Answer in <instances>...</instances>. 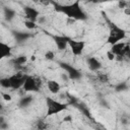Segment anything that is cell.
Listing matches in <instances>:
<instances>
[{
    "mask_svg": "<svg viewBox=\"0 0 130 130\" xmlns=\"http://www.w3.org/2000/svg\"><path fill=\"white\" fill-rule=\"evenodd\" d=\"M11 56V48L4 43H0V58H6Z\"/></svg>",
    "mask_w": 130,
    "mask_h": 130,
    "instance_id": "4fadbf2b",
    "label": "cell"
},
{
    "mask_svg": "<svg viewBox=\"0 0 130 130\" xmlns=\"http://www.w3.org/2000/svg\"><path fill=\"white\" fill-rule=\"evenodd\" d=\"M125 57H127L128 59H130V47H129L128 50L126 51V53H125Z\"/></svg>",
    "mask_w": 130,
    "mask_h": 130,
    "instance_id": "4316f807",
    "label": "cell"
},
{
    "mask_svg": "<svg viewBox=\"0 0 130 130\" xmlns=\"http://www.w3.org/2000/svg\"><path fill=\"white\" fill-rule=\"evenodd\" d=\"M46 106H47V116H52V115L61 113L67 109L66 104L56 101L49 96L46 99Z\"/></svg>",
    "mask_w": 130,
    "mask_h": 130,
    "instance_id": "3957f363",
    "label": "cell"
},
{
    "mask_svg": "<svg viewBox=\"0 0 130 130\" xmlns=\"http://www.w3.org/2000/svg\"><path fill=\"white\" fill-rule=\"evenodd\" d=\"M2 98H3V100L6 101V102H10V101L12 100V98H11V95H10L9 93H2Z\"/></svg>",
    "mask_w": 130,
    "mask_h": 130,
    "instance_id": "d4e9b609",
    "label": "cell"
},
{
    "mask_svg": "<svg viewBox=\"0 0 130 130\" xmlns=\"http://www.w3.org/2000/svg\"><path fill=\"white\" fill-rule=\"evenodd\" d=\"M127 84H126V82H120L119 84H117L116 86H115V90L116 91H124V90H126L127 89Z\"/></svg>",
    "mask_w": 130,
    "mask_h": 130,
    "instance_id": "7402d4cb",
    "label": "cell"
},
{
    "mask_svg": "<svg viewBox=\"0 0 130 130\" xmlns=\"http://www.w3.org/2000/svg\"><path fill=\"white\" fill-rule=\"evenodd\" d=\"M124 13H125L126 15H130V8H129V7H126V8L124 9Z\"/></svg>",
    "mask_w": 130,
    "mask_h": 130,
    "instance_id": "484cf974",
    "label": "cell"
},
{
    "mask_svg": "<svg viewBox=\"0 0 130 130\" xmlns=\"http://www.w3.org/2000/svg\"><path fill=\"white\" fill-rule=\"evenodd\" d=\"M42 86V80L36 76H27L23 86H22V89L24 91H39L40 90V87Z\"/></svg>",
    "mask_w": 130,
    "mask_h": 130,
    "instance_id": "5b68a950",
    "label": "cell"
},
{
    "mask_svg": "<svg viewBox=\"0 0 130 130\" xmlns=\"http://www.w3.org/2000/svg\"><path fill=\"white\" fill-rule=\"evenodd\" d=\"M23 24H24V26L27 28V29H35L38 25H37V23H36V21H31V20H25L24 22H23Z\"/></svg>",
    "mask_w": 130,
    "mask_h": 130,
    "instance_id": "ffe728a7",
    "label": "cell"
},
{
    "mask_svg": "<svg viewBox=\"0 0 130 130\" xmlns=\"http://www.w3.org/2000/svg\"><path fill=\"white\" fill-rule=\"evenodd\" d=\"M31 102H32V96L31 95H23V96H21L18 105L21 108H25V107H28Z\"/></svg>",
    "mask_w": 130,
    "mask_h": 130,
    "instance_id": "9a60e30c",
    "label": "cell"
},
{
    "mask_svg": "<svg viewBox=\"0 0 130 130\" xmlns=\"http://www.w3.org/2000/svg\"><path fill=\"white\" fill-rule=\"evenodd\" d=\"M129 47L130 46L127 43L120 42V43H117V44L111 46L110 51H112L116 55V57H123V56H125V53H126V51L128 50Z\"/></svg>",
    "mask_w": 130,
    "mask_h": 130,
    "instance_id": "52a82bcc",
    "label": "cell"
},
{
    "mask_svg": "<svg viewBox=\"0 0 130 130\" xmlns=\"http://www.w3.org/2000/svg\"><path fill=\"white\" fill-rule=\"evenodd\" d=\"M96 78L100 82H108L109 81V76L106 74V73H103V72H99L96 73Z\"/></svg>",
    "mask_w": 130,
    "mask_h": 130,
    "instance_id": "e0dca14e",
    "label": "cell"
},
{
    "mask_svg": "<svg viewBox=\"0 0 130 130\" xmlns=\"http://www.w3.org/2000/svg\"><path fill=\"white\" fill-rule=\"evenodd\" d=\"M70 120H71V117H70V116H68V117L64 118V121H70Z\"/></svg>",
    "mask_w": 130,
    "mask_h": 130,
    "instance_id": "83f0119b",
    "label": "cell"
},
{
    "mask_svg": "<svg viewBox=\"0 0 130 130\" xmlns=\"http://www.w3.org/2000/svg\"><path fill=\"white\" fill-rule=\"evenodd\" d=\"M61 66L63 67V69L66 71V74L69 78L71 79H78L80 77V73L79 71H77L75 68H73L72 66L68 65V64H61Z\"/></svg>",
    "mask_w": 130,
    "mask_h": 130,
    "instance_id": "30bf717a",
    "label": "cell"
},
{
    "mask_svg": "<svg viewBox=\"0 0 130 130\" xmlns=\"http://www.w3.org/2000/svg\"><path fill=\"white\" fill-rule=\"evenodd\" d=\"M26 61H27L26 56L21 55V56H17L16 58H14V59L12 60V63H13V65H14L15 67H20V66H22L23 64H25Z\"/></svg>",
    "mask_w": 130,
    "mask_h": 130,
    "instance_id": "5bb4252c",
    "label": "cell"
},
{
    "mask_svg": "<svg viewBox=\"0 0 130 130\" xmlns=\"http://www.w3.org/2000/svg\"><path fill=\"white\" fill-rule=\"evenodd\" d=\"M36 127H37L38 130H47V128H48V124H47L45 121L40 120V121L37 122Z\"/></svg>",
    "mask_w": 130,
    "mask_h": 130,
    "instance_id": "d6986e66",
    "label": "cell"
},
{
    "mask_svg": "<svg viewBox=\"0 0 130 130\" xmlns=\"http://www.w3.org/2000/svg\"><path fill=\"white\" fill-rule=\"evenodd\" d=\"M0 84L3 88H11V85H10V81H9V78L8 77H4V78H1L0 80Z\"/></svg>",
    "mask_w": 130,
    "mask_h": 130,
    "instance_id": "ac0fdd59",
    "label": "cell"
},
{
    "mask_svg": "<svg viewBox=\"0 0 130 130\" xmlns=\"http://www.w3.org/2000/svg\"><path fill=\"white\" fill-rule=\"evenodd\" d=\"M86 62H87L88 68L91 71H99L101 69V67H102L101 61L98 58H95V57H89V58H87Z\"/></svg>",
    "mask_w": 130,
    "mask_h": 130,
    "instance_id": "8fae6325",
    "label": "cell"
},
{
    "mask_svg": "<svg viewBox=\"0 0 130 130\" xmlns=\"http://www.w3.org/2000/svg\"><path fill=\"white\" fill-rule=\"evenodd\" d=\"M28 37H29V35H27V34H23V32H16V34H15V38L17 39L18 42L24 41V40H26Z\"/></svg>",
    "mask_w": 130,
    "mask_h": 130,
    "instance_id": "44dd1931",
    "label": "cell"
},
{
    "mask_svg": "<svg viewBox=\"0 0 130 130\" xmlns=\"http://www.w3.org/2000/svg\"><path fill=\"white\" fill-rule=\"evenodd\" d=\"M30 60H31V61H35V60H36V57H35V56H31Z\"/></svg>",
    "mask_w": 130,
    "mask_h": 130,
    "instance_id": "f1b7e54d",
    "label": "cell"
},
{
    "mask_svg": "<svg viewBox=\"0 0 130 130\" xmlns=\"http://www.w3.org/2000/svg\"><path fill=\"white\" fill-rule=\"evenodd\" d=\"M4 15H5L6 19L10 20V19H12V18L14 17L15 11L12 10V9H10V8H5V9H4Z\"/></svg>",
    "mask_w": 130,
    "mask_h": 130,
    "instance_id": "2e32d148",
    "label": "cell"
},
{
    "mask_svg": "<svg viewBox=\"0 0 130 130\" xmlns=\"http://www.w3.org/2000/svg\"><path fill=\"white\" fill-rule=\"evenodd\" d=\"M45 58H46L47 60H53V59L55 58L54 52H52V51H47L46 54H45Z\"/></svg>",
    "mask_w": 130,
    "mask_h": 130,
    "instance_id": "603a6c76",
    "label": "cell"
},
{
    "mask_svg": "<svg viewBox=\"0 0 130 130\" xmlns=\"http://www.w3.org/2000/svg\"><path fill=\"white\" fill-rule=\"evenodd\" d=\"M58 10L64 12L67 17L75 19H85L86 14L83 11V9L80 7V4L78 1H75L73 3H68L67 5H57Z\"/></svg>",
    "mask_w": 130,
    "mask_h": 130,
    "instance_id": "6da1fadb",
    "label": "cell"
},
{
    "mask_svg": "<svg viewBox=\"0 0 130 130\" xmlns=\"http://www.w3.org/2000/svg\"><path fill=\"white\" fill-rule=\"evenodd\" d=\"M54 41H55V44H56L58 50L63 51L68 47L69 38L64 37V36H55L54 37Z\"/></svg>",
    "mask_w": 130,
    "mask_h": 130,
    "instance_id": "9c48e42d",
    "label": "cell"
},
{
    "mask_svg": "<svg viewBox=\"0 0 130 130\" xmlns=\"http://www.w3.org/2000/svg\"><path fill=\"white\" fill-rule=\"evenodd\" d=\"M28 75L25 74V72L23 71H17L16 73L12 74L11 76H9V81H10V85L12 89H19L20 87L23 86L26 78Z\"/></svg>",
    "mask_w": 130,
    "mask_h": 130,
    "instance_id": "277c9868",
    "label": "cell"
},
{
    "mask_svg": "<svg viewBox=\"0 0 130 130\" xmlns=\"http://www.w3.org/2000/svg\"><path fill=\"white\" fill-rule=\"evenodd\" d=\"M84 46H85V43L83 41H76V40L69 39L68 47L71 49V52L75 56L81 55V53H82V51L84 49Z\"/></svg>",
    "mask_w": 130,
    "mask_h": 130,
    "instance_id": "8992f818",
    "label": "cell"
},
{
    "mask_svg": "<svg viewBox=\"0 0 130 130\" xmlns=\"http://www.w3.org/2000/svg\"><path fill=\"white\" fill-rule=\"evenodd\" d=\"M125 38H126V31L123 28H121L120 26H118L116 24L111 25L109 36H108V39H107V42L111 46L122 42V40H124Z\"/></svg>",
    "mask_w": 130,
    "mask_h": 130,
    "instance_id": "7a4b0ae2",
    "label": "cell"
},
{
    "mask_svg": "<svg viewBox=\"0 0 130 130\" xmlns=\"http://www.w3.org/2000/svg\"><path fill=\"white\" fill-rule=\"evenodd\" d=\"M107 57H108V59H109L110 61H114V60L116 59V55H115L112 51H108V53H107Z\"/></svg>",
    "mask_w": 130,
    "mask_h": 130,
    "instance_id": "cb8c5ba5",
    "label": "cell"
},
{
    "mask_svg": "<svg viewBox=\"0 0 130 130\" xmlns=\"http://www.w3.org/2000/svg\"><path fill=\"white\" fill-rule=\"evenodd\" d=\"M23 12H24V15L26 17V20H31V21H37L40 17V13L37 9L32 8V7H24L23 8Z\"/></svg>",
    "mask_w": 130,
    "mask_h": 130,
    "instance_id": "ba28073f",
    "label": "cell"
},
{
    "mask_svg": "<svg viewBox=\"0 0 130 130\" xmlns=\"http://www.w3.org/2000/svg\"><path fill=\"white\" fill-rule=\"evenodd\" d=\"M47 87H48V90L53 94L59 93L61 90V85L56 80H48L47 81Z\"/></svg>",
    "mask_w": 130,
    "mask_h": 130,
    "instance_id": "7c38bea8",
    "label": "cell"
}]
</instances>
